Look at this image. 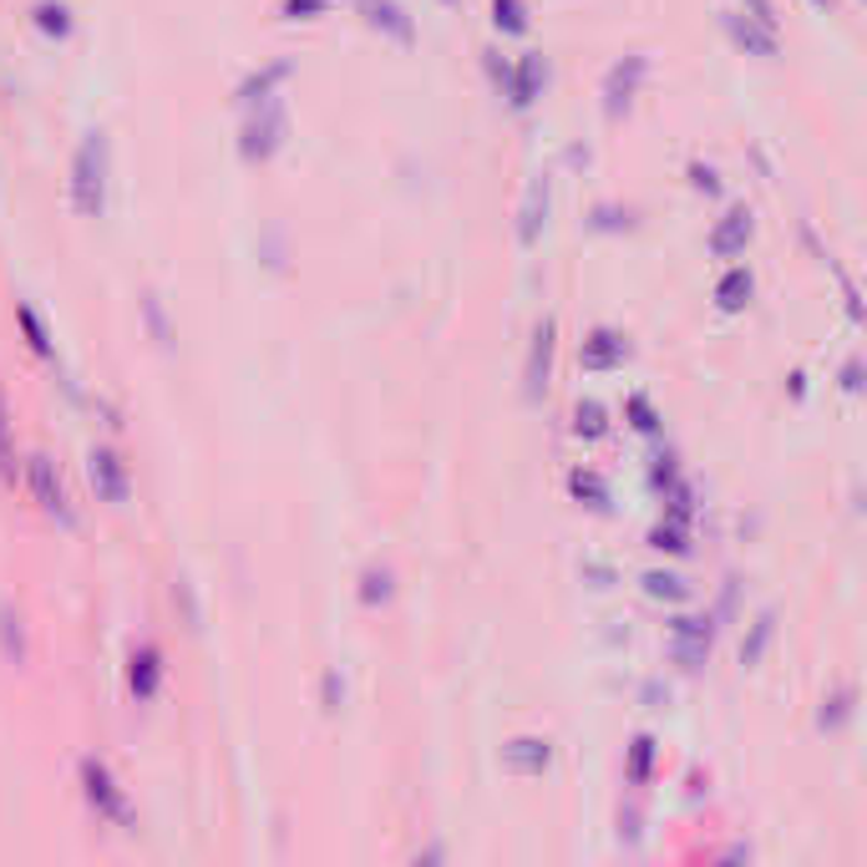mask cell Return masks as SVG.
Here are the masks:
<instances>
[{"label":"cell","instance_id":"1","mask_svg":"<svg viewBox=\"0 0 867 867\" xmlns=\"http://www.w3.org/2000/svg\"><path fill=\"white\" fill-rule=\"evenodd\" d=\"M102 203H107V143L102 132H87L77 158H71V209L81 219H97Z\"/></svg>","mask_w":867,"mask_h":867},{"label":"cell","instance_id":"2","mask_svg":"<svg viewBox=\"0 0 867 867\" xmlns=\"http://www.w3.org/2000/svg\"><path fill=\"white\" fill-rule=\"evenodd\" d=\"M285 107H279V97H269V102H259V118L244 122V143H238V153L249 163H264V158H275L279 143H285Z\"/></svg>","mask_w":867,"mask_h":867},{"label":"cell","instance_id":"3","mask_svg":"<svg viewBox=\"0 0 867 867\" xmlns=\"http://www.w3.org/2000/svg\"><path fill=\"white\" fill-rule=\"evenodd\" d=\"M81 791H87V802L97 807V816H107V822H118V827H132V807L127 797H122V787L112 781V771H107L102 762H81Z\"/></svg>","mask_w":867,"mask_h":867},{"label":"cell","instance_id":"4","mask_svg":"<svg viewBox=\"0 0 867 867\" xmlns=\"http://www.w3.org/2000/svg\"><path fill=\"white\" fill-rule=\"evenodd\" d=\"M644 71H649V62H644V56H624V62H619L614 71L604 77V112H609V118H624V112H630V102H634V92H640Z\"/></svg>","mask_w":867,"mask_h":867},{"label":"cell","instance_id":"5","mask_svg":"<svg viewBox=\"0 0 867 867\" xmlns=\"http://www.w3.org/2000/svg\"><path fill=\"white\" fill-rule=\"evenodd\" d=\"M670 649L685 670H700L710 655V619H675L670 624Z\"/></svg>","mask_w":867,"mask_h":867},{"label":"cell","instance_id":"6","mask_svg":"<svg viewBox=\"0 0 867 867\" xmlns=\"http://www.w3.org/2000/svg\"><path fill=\"white\" fill-rule=\"evenodd\" d=\"M31 492H36V502H41V513H46V518H62V523H71L66 487H62V477H56V467L46 457H31Z\"/></svg>","mask_w":867,"mask_h":867},{"label":"cell","instance_id":"7","mask_svg":"<svg viewBox=\"0 0 867 867\" xmlns=\"http://www.w3.org/2000/svg\"><path fill=\"white\" fill-rule=\"evenodd\" d=\"M87 473H92V487L97 492H102L107 502H122L127 498V467H122V457L118 452H92V467H87Z\"/></svg>","mask_w":867,"mask_h":867},{"label":"cell","instance_id":"8","mask_svg":"<svg viewBox=\"0 0 867 867\" xmlns=\"http://www.w3.org/2000/svg\"><path fill=\"white\" fill-rule=\"evenodd\" d=\"M158 680H163V655L153 649V644H143V649H132V665H127V685L137 700H153L158 696Z\"/></svg>","mask_w":867,"mask_h":867},{"label":"cell","instance_id":"9","mask_svg":"<svg viewBox=\"0 0 867 867\" xmlns=\"http://www.w3.org/2000/svg\"><path fill=\"white\" fill-rule=\"evenodd\" d=\"M624 355H630V341H624V335H614V330H593L589 341H583V370H614Z\"/></svg>","mask_w":867,"mask_h":867},{"label":"cell","instance_id":"10","mask_svg":"<svg viewBox=\"0 0 867 867\" xmlns=\"http://www.w3.org/2000/svg\"><path fill=\"white\" fill-rule=\"evenodd\" d=\"M746 238H751V213L746 209H731L715 224V234H710V254H721V259H736L741 249H746Z\"/></svg>","mask_w":867,"mask_h":867},{"label":"cell","instance_id":"11","mask_svg":"<svg viewBox=\"0 0 867 867\" xmlns=\"http://www.w3.org/2000/svg\"><path fill=\"white\" fill-rule=\"evenodd\" d=\"M360 11H366V21H370V26H376V31H386V36H391V41H401V46H411V36H416V31H411L407 11H401L396 0H360Z\"/></svg>","mask_w":867,"mask_h":867},{"label":"cell","instance_id":"12","mask_svg":"<svg viewBox=\"0 0 867 867\" xmlns=\"http://www.w3.org/2000/svg\"><path fill=\"white\" fill-rule=\"evenodd\" d=\"M548 366H553V320H543L533 330V355H527V396L538 401L543 386H548Z\"/></svg>","mask_w":867,"mask_h":867},{"label":"cell","instance_id":"13","mask_svg":"<svg viewBox=\"0 0 867 867\" xmlns=\"http://www.w3.org/2000/svg\"><path fill=\"white\" fill-rule=\"evenodd\" d=\"M502 92L513 97V107H533V97L543 92V62H538V56H523V62H518V71H508Z\"/></svg>","mask_w":867,"mask_h":867},{"label":"cell","instance_id":"14","mask_svg":"<svg viewBox=\"0 0 867 867\" xmlns=\"http://www.w3.org/2000/svg\"><path fill=\"white\" fill-rule=\"evenodd\" d=\"M543 219H548V178H533V188H527V203H523V224H518V238H523L527 249L538 244Z\"/></svg>","mask_w":867,"mask_h":867},{"label":"cell","instance_id":"15","mask_svg":"<svg viewBox=\"0 0 867 867\" xmlns=\"http://www.w3.org/2000/svg\"><path fill=\"white\" fill-rule=\"evenodd\" d=\"M751 289H756V279H751V269H725L721 275V285H715V304H721L725 315H736V310H746V300H751Z\"/></svg>","mask_w":867,"mask_h":867},{"label":"cell","instance_id":"16","mask_svg":"<svg viewBox=\"0 0 867 867\" xmlns=\"http://www.w3.org/2000/svg\"><path fill=\"white\" fill-rule=\"evenodd\" d=\"M548 756H553V751H548V741H533V736L513 741V746L502 751V762L513 766L518 776H538L543 766H548Z\"/></svg>","mask_w":867,"mask_h":867},{"label":"cell","instance_id":"17","mask_svg":"<svg viewBox=\"0 0 867 867\" xmlns=\"http://www.w3.org/2000/svg\"><path fill=\"white\" fill-rule=\"evenodd\" d=\"M568 487H574L578 502H589L593 513H604V508H609V487H604V477H599V473H574V477H568Z\"/></svg>","mask_w":867,"mask_h":867},{"label":"cell","instance_id":"18","mask_svg":"<svg viewBox=\"0 0 867 867\" xmlns=\"http://www.w3.org/2000/svg\"><path fill=\"white\" fill-rule=\"evenodd\" d=\"M285 77H289V62H279V66H269V71H259V77H249V81H244V92H238V97H244V107L269 102V92H275Z\"/></svg>","mask_w":867,"mask_h":867},{"label":"cell","instance_id":"19","mask_svg":"<svg viewBox=\"0 0 867 867\" xmlns=\"http://www.w3.org/2000/svg\"><path fill=\"white\" fill-rule=\"evenodd\" d=\"M731 31H736V41L746 46V52H756V56H776V31L756 26V21H731Z\"/></svg>","mask_w":867,"mask_h":867},{"label":"cell","instance_id":"20","mask_svg":"<svg viewBox=\"0 0 867 867\" xmlns=\"http://www.w3.org/2000/svg\"><path fill=\"white\" fill-rule=\"evenodd\" d=\"M36 26L46 31V36L62 41V36H71V11H66L62 0H41V5H36Z\"/></svg>","mask_w":867,"mask_h":867},{"label":"cell","instance_id":"21","mask_svg":"<svg viewBox=\"0 0 867 867\" xmlns=\"http://www.w3.org/2000/svg\"><path fill=\"white\" fill-rule=\"evenodd\" d=\"M574 432L583 436V442H599V436L609 432V421H604V407H599V401H583V407L574 411Z\"/></svg>","mask_w":867,"mask_h":867},{"label":"cell","instance_id":"22","mask_svg":"<svg viewBox=\"0 0 867 867\" xmlns=\"http://www.w3.org/2000/svg\"><path fill=\"white\" fill-rule=\"evenodd\" d=\"M492 21H498V31H508V36H523L527 31L523 0H492Z\"/></svg>","mask_w":867,"mask_h":867},{"label":"cell","instance_id":"23","mask_svg":"<svg viewBox=\"0 0 867 867\" xmlns=\"http://www.w3.org/2000/svg\"><path fill=\"white\" fill-rule=\"evenodd\" d=\"M391 599V568H366V578H360V604H386Z\"/></svg>","mask_w":867,"mask_h":867},{"label":"cell","instance_id":"24","mask_svg":"<svg viewBox=\"0 0 867 867\" xmlns=\"http://www.w3.org/2000/svg\"><path fill=\"white\" fill-rule=\"evenodd\" d=\"M0 644H5V659H11V665H21V659H26V640H21V619H15L11 609H0Z\"/></svg>","mask_w":867,"mask_h":867},{"label":"cell","instance_id":"25","mask_svg":"<svg viewBox=\"0 0 867 867\" xmlns=\"http://www.w3.org/2000/svg\"><path fill=\"white\" fill-rule=\"evenodd\" d=\"M15 325L26 330L31 351H36V355H52V335H46V325L36 320V310H31V304H21V310H15Z\"/></svg>","mask_w":867,"mask_h":867},{"label":"cell","instance_id":"26","mask_svg":"<svg viewBox=\"0 0 867 867\" xmlns=\"http://www.w3.org/2000/svg\"><path fill=\"white\" fill-rule=\"evenodd\" d=\"M649 766H655V741L640 736L630 746V781H634V787H644V781H649Z\"/></svg>","mask_w":867,"mask_h":867},{"label":"cell","instance_id":"27","mask_svg":"<svg viewBox=\"0 0 867 867\" xmlns=\"http://www.w3.org/2000/svg\"><path fill=\"white\" fill-rule=\"evenodd\" d=\"M771 630H776V619H771V614L756 619V630H751V640L741 644V665H756V659H762V649L771 644Z\"/></svg>","mask_w":867,"mask_h":867},{"label":"cell","instance_id":"28","mask_svg":"<svg viewBox=\"0 0 867 867\" xmlns=\"http://www.w3.org/2000/svg\"><path fill=\"white\" fill-rule=\"evenodd\" d=\"M0 477L15 482V447H11V411H5V391H0Z\"/></svg>","mask_w":867,"mask_h":867},{"label":"cell","instance_id":"29","mask_svg":"<svg viewBox=\"0 0 867 867\" xmlns=\"http://www.w3.org/2000/svg\"><path fill=\"white\" fill-rule=\"evenodd\" d=\"M644 593H649V599H670V604H680L685 583L675 574H644Z\"/></svg>","mask_w":867,"mask_h":867},{"label":"cell","instance_id":"30","mask_svg":"<svg viewBox=\"0 0 867 867\" xmlns=\"http://www.w3.org/2000/svg\"><path fill=\"white\" fill-rule=\"evenodd\" d=\"M649 548H659V553H685L690 543H685V527H680V523H659L655 533H649Z\"/></svg>","mask_w":867,"mask_h":867},{"label":"cell","instance_id":"31","mask_svg":"<svg viewBox=\"0 0 867 867\" xmlns=\"http://www.w3.org/2000/svg\"><path fill=\"white\" fill-rule=\"evenodd\" d=\"M847 715H853V690H837V696L822 705V725H827V731H837Z\"/></svg>","mask_w":867,"mask_h":867},{"label":"cell","instance_id":"32","mask_svg":"<svg viewBox=\"0 0 867 867\" xmlns=\"http://www.w3.org/2000/svg\"><path fill=\"white\" fill-rule=\"evenodd\" d=\"M630 421H634V432H659V416H655V407H649V401H644V396H634L630 401Z\"/></svg>","mask_w":867,"mask_h":867},{"label":"cell","instance_id":"33","mask_svg":"<svg viewBox=\"0 0 867 867\" xmlns=\"http://www.w3.org/2000/svg\"><path fill=\"white\" fill-rule=\"evenodd\" d=\"M593 229H609V234H614V229H634V213L630 209H593Z\"/></svg>","mask_w":867,"mask_h":867},{"label":"cell","instance_id":"34","mask_svg":"<svg viewBox=\"0 0 867 867\" xmlns=\"http://www.w3.org/2000/svg\"><path fill=\"white\" fill-rule=\"evenodd\" d=\"M330 0H285V15L289 21H310V15H320Z\"/></svg>","mask_w":867,"mask_h":867},{"label":"cell","instance_id":"35","mask_svg":"<svg viewBox=\"0 0 867 867\" xmlns=\"http://www.w3.org/2000/svg\"><path fill=\"white\" fill-rule=\"evenodd\" d=\"M690 184H696L700 193H721V178H715V173H710V168H700V163H696V168H690Z\"/></svg>","mask_w":867,"mask_h":867},{"label":"cell","instance_id":"36","mask_svg":"<svg viewBox=\"0 0 867 867\" xmlns=\"http://www.w3.org/2000/svg\"><path fill=\"white\" fill-rule=\"evenodd\" d=\"M655 487L665 492V487H675V457H659V467H655Z\"/></svg>","mask_w":867,"mask_h":867},{"label":"cell","instance_id":"37","mask_svg":"<svg viewBox=\"0 0 867 867\" xmlns=\"http://www.w3.org/2000/svg\"><path fill=\"white\" fill-rule=\"evenodd\" d=\"M842 386H847V391H857V386H863V366H857V360L842 370Z\"/></svg>","mask_w":867,"mask_h":867},{"label":"cell","instance_id":"38","mask_svg":"<svg viewBox=\"0 0 867 867\" xmlns=\"http://www.w3.org/2000/svg\"><path fill=\"white\" fill-rule=\"evenodd\" d=\"M335 696H341V680L330 675V680H325V710H335Z\"/></svg>","mask_w":867,"mask_h":867},{"label":"cell","instance_id":"39","mask_svg":"<svg viewBox=\"0 0 867 867\" xmlns=\"http://www.w3.org/2000/svg\"><path fill=\"white\" fill-rule=\"evenodd\" d=\"M816 5H827V0H816Z\"/></svg>","mask_w":867,"mask_h":867}]
</instances>
